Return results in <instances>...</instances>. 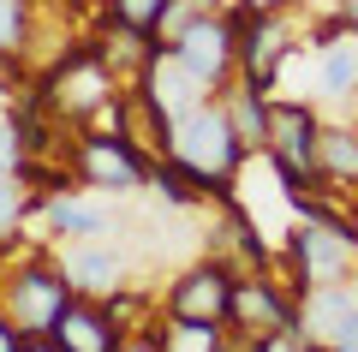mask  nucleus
Returning <instances> with one entry per match:
<instances>
[{"label": "nucleus", "instance_id": "f257e3e1", "mask_svg": "<svg viewBox=\"0 0 358 352\" xmlns=\"http://www.w3.org/2000/svg\"><path fill=\"white\" fill-rule=\"evenodd\" d=\"M275 269H287V287L305 304L317 287H334L358 281V233H352V209L346 215H299L281 233V257Z\"/></svg>", "mask_w": 358, "mask_h": 352}, {"label": "nucleus", "instance_id": "f03ea898", "mask_svg": "<svg viewBox=\"0 0 358 352\" xmlns=\"http://www.w3.org/2000/svg\"><path fill=\"white\" fill-rule=\"evenodd\" d=\"M78 299L66 263H54L48 251H36V239H18L13 251H0V304L24 328L30 340L54 335V323L66 316V304Z\"/></svg>", "mask_w": 358, "mask_h": 352}, {"label": "nucleus", "instance_id": "7ed1b4c3", "mask_svg": "<svg viewBox=\"0 0 358 352\" xmlns=\"http://www.w3.org/2000/svg\"><path fill=\"white\" fill-rule=\"evenodd\" d=\"M42 96H48V108L60 113L66 126H102V113L120 101V90H126V78L114 72V66L96 54V42L78 36V48H66L54 66H42Z\"/></svg>", "mask_w": 358, "mask_h": 352}, {"label": "nucleus", "instance_id": "20e7f679", "mask_svg": "<svg viewBox=\"0 0 358 352\" xmlns=\"http://www.w3.org/2000/svg\"><path fill=\"white\" fill-rule=\"evenodd\" d=\"M227 24L239 42V84L275 96L293 54V6H263V0H227Z\"/></svg>", "mask_w": 358, "mask_h": 352}, {"label": "nucleus", "instance_id": "39448f33", "mask_svg": "<svg viewBox=\"0 0 358 352\" xmlns=\"http://www.w3.org/2000/svg\"><path fill=\"white\" fill-rule=\"evenodd\" d=\"M167 54L197 90L209 96H227L233 78H239V42H233V24H227V6H203L192 13L185 24L167 36Z\"/></svg>", "mask_w": 358, "mask_h": 352}, {"label": "nucleus", "instance_id": "423d86ee", "mask_svg": "<svg viewBox=\"0 0 358 352\" xmlns=\"http://www.w3.org/2000/svg\"><path fill=\"white\" fill-rule=\"evenodd\" d=\"M173 155H185L192 167H209V174H239L251 143L239 138L227 113V96H203L197 108H185L173 120Z\"/></svg>", "mask_w": 358, "mask_h": 352}, {"label": "nucleus", "instance_id": "0eeeda50", "mask_svg": "<svg viewBox=\"0 0 358 352\" xmlns=\"http://www.w3.org/2000/svg\"><path fill=\"white\" fill-rule=\"evenodd\" d=\"M155 162H162V155H150L143 143L120 138V132H108V126H84L72 138V174H78V185H96V191H138V185H150Z\"/></svg>", "mask_w": 358, "mask_h": 352}, {"label": "nucleus", "instance_id": "6e6552de", "mask_svg": "<svg viewBox=\"0 0 358 352\" xmlns=\"http://www.w3.org/2000/svg\"><path fill=\"white\" fill-rule=\"evenodd\" d=\"M239 275L245 269L233 263V257L209 251V257H197V263H185L162 287V311L185 316V323H227L233 316V293H239Z\"/></svg>", "mask_w": 358, "mask_h": 352}, {"label": "nucleus", "instance_id": "1a4fd4ad", "mask_svg": "<svg viewBox=\"0 0 358 352\" xmlns=\"http://www.w3.org/2000/svg\"><path fill=\"white\" fill-rule=\"evenodd\" d=\"M227 328L245 346H251V340H268V335H305V304L293 299V287L275 281V269H245L239 293H233Z\"/></svg>", "mask_w": 358, "mask_h": 352}, {"label": "nucleus", "instance_id": "9d476101", "mask_svg": "<svg viewBox=\"0 0 358 352\" xmlns=\"http://www.w3.org/2000/svg\"><path fill=\"white\" fill-rule=\"evenodd\" d=\"M54 346L60 352H120V340H126V328L108 316L102 299H90V293H78L72 304H66V316L54 323Z\"/></svg>", "mask_w": 358, "mask_h": 352}, {"label": "nucleus", "instance_id": "9b49d317", "mask_svg": "<svg viewBox=\"0 0 358 352\" xmlns=\"http://www.w3.org/2000/svg\"><path fill=\"white\" fill-rule=\"evenodd\" d=\"M30 221L48 227V239H102L108 233V215L96 203H78V191H48L36 197V215Z\"/></svg>", "mask_w": 358, "mask_h": 352}, {"label": "nucleus", "instance_id": "f8f14e48", "mask_svg": "<svg viewBox=\"0 0 358 352\" xmlns=\"http://www.w3.org/2000/svg\"><path fill=\"white\" fill-rule=\"evenodd\" d=\"M317 174H322L329 191H358V120L352 126H322Z\"/></svg>", "mask_w": 358, "mask_h": 352}, {"label": "nucleus", "instance_id": "ddd939ff", "mask_svg": "<svg viewBox=\"0 0 358 352\" xmlns=\"http://www.w3.org/2000/svg\"><path fill=\"white\" fill-rule=\"evenodd\" d=\"M155 335L167 340V352H239V335L227 323H185V316H155Z\"/></svg>", "mask_w": 358, "mask_h": 352}, {"label": "nucleus", "instance_id": "4468645a", "mask_svg": "<svg viewBox=\"0 0 358 352\" xmlns=\"http://www.w3.org/2000/svg\"><path fill=\"white\" fill-rule=\"evenodd\" d=\"M227 113H233V126H239V138L251 143V155H263L268 150V126H275V96H263V90H251V84L233 78Z\"/></svg>", "mask_w": 358, "mask_h": 352}, {"label": "nucleus", "instance_id": "2eb2a0df", "mask_svg": "<svg viewBox=\"0 0 358 352\" xmlns=\"http://www.w3.org/2000/svg\"><path fill=\"white\" fill-rule=\"evenodd\" d=\"M36 13H42V0H0V66L13 72V66H24L30 42H36Z\"/></svg>", "mask_w": 358, "mask_h": 352}, {"label": "nucleus", "instance_id": "dca6fc26", "mask_svg": "<svg viewBox=\"0 0 358 352\" xmlns=\"http://www.w3.org/2000/svg\"><path fill=\"white\" fill-rule=\"evenodd\" d=\"M66 275H72L78 293H90V299H108V293L120 287V275H126V263H120L114 251H102V245H84V251L66 257Z\"/></svg>", "mask_w": 358, "mask_h": 352}, {"label": "nucleus", "instance_id": "f3484780", "mask_svg": "<svg viewBox=\"0 0 358 352\" xmlns=\"http://www.w3.org/2000/svg\"><path fill=\"white\" fill-rule=\"evenodd\" d=\"M36 215V185L24 174H0V251L24 239V221Z\"/></svg>", "mask_w": 358, "mask_h": 352}, {"label": "nucleus", "instance_id": "a211bd4d", "mask_svg": "<svg viewBox=\"0 0 358 352\" xmlns=\"http://www.w3.org/2000/svg\"><path fill=\"white\" fill-rule=\"evenodd\" d=\"M346 316H352V293H346V281H334V287H317V293L305 299V335L329 346L334 328H341Z\"/></svg>", "mask_w": 358, "mask_h": 352}, {"label": "nucleus", "instance_id": "6ab92c4d", "mask_svg": "<svg viewBox=\"0 0 358 352\" xmlns=\"http://www.w3.org/2000/svg\"><path fill=\"white\" fill-rule=\"evenodd\" d=\"M317 90L322 96H352L358 90V48L352 42H329V48H317Z\"/></svg>", "mask_w": 358, "mask_h": 352}, {"label": "nucleus", "instance_id": "aec40b11", "mask_svg": "<svg viewBox=\"0 0 358 352\" xmlns=\"http://www.w3.org/2000/svg\"><path fill=\"white\" fill-rule=\"evenodd\" d=\"M173 6H179V0H108V13H114V18H126V24L150 30V36H162V30H167Z\"/></svg>", "mask_w": 358, "mask_h": 352}, {"label": "nucleus", "instance_id": "412c9836", "mask_svg": "<svg viewBox=\"0 0 358 352\" xmlns=\"http://www.w3.org/2000/svg\"><path fill=\"white\" fill-rule=\"evenodd\" d=\"M102 304H108V316H114L126 335H138V328L150 323V311H155V299H150V293H138V287H114Z\"/></svg>", "mask_w": 358, "mask_h": 352}, {"label": "nucleus", "instance_id": "4be33fe9", "mask_svg": "<svg viewBox=\"0 0 358 352\" xmlns=\"http://www.w3.org/2000/svg\"><path fill=\"white\" fill-rule=\"evenodd\" d=\"M245 352H329V346L310 335H268V340H251Z\"/></svg>", "mask_w": 358, "mask_h": 352}, {"label": "nucleus", "instance_id": "5701e85b", "mask_svg": "<svg viewBox=\"0 0 358 352\" xmlns=\"http://www.w3.org/2000/svg\"><path fill=\"white\" fill-rule=\"evenodd\" d=\"M24 162V143H18V126L13 120H0V174H18Z\"/></svg>", "mask_w": 358, "mask_h": 352}, {"label": "nucleus", "instance_id": "b1692460", "mask_svg": "<svg viewBox=\"0 0 358 352\" xmlns=\"http://www.w3.org/2000/svg\"><path fill=\"white\" fill-rule=\"evenodd\" d=\"M120 352H167V340L155 335V323H150V328H138V335L120 340Z\"/></svg>", "mask_w": 358, "mask_h": 352}, {"label": "nucleus", "instance_id": "393cba45", "mask_svg": "<svg viewBox=\"0 0 358 352\" xmlns=\"http://www.w3.org/2000/svg\"><path fill=\"white\" fill-rule=\"evenodd\" d=\"M329 352H358V304H352V316H346V323L334 328V340H329Z\"/></svg>", "mask_w": 358, "mask_h": 352}, {"label": "nucleus", "instance_id": "a878e982", "mask_svg": "<svg viewBox=\"0 0 358 352\" xmlns=\"http://www.w3.org/2000/svg\"><path fill=\"white\" fill-rule=\"evenodd\" d=\"M24 340H30V335H24V328L13 323V316H6V304H0V352H18Z\"/></svg>", "mask_w": 358, "mask_h": 352}, {"label": "nucleus", "instance_id": "bb28decb", "mask_svg": "<svg viewBox=\"0 0 358 352\" xmlns=\"http://www.w3.org/2000/svg\"><path fill=\"white\" fill-rule=\"evenodd\" d=\"M72 13H84V18H96V13H108V0H72Z\"/></svg>", "mask_w": 358, "mask_h": 352}, {"label": "nucleus", "instance_id": "cd10ccee", "mask_svg": "<svg viewBox=\"0 0 358 352\" xmlns=\"http://www.w3.org/2000/svg\"><path fill=\"white\" fill-rule=\"evenodd\" d=\"M18 352H60V346H54L48 335H36V340H24V346H18Z\"/></svg>", "mask_w": 358, "mask_h": 352}, {"label": "nucleus", "instance_id": "c85d7f7f", "mask_svg": "<svg viewBox=\"0 0 358 352\" xmlns=\"http://www.w3.org/2000/svg\"><path fill=\"white\" fill-rule=\"evenodd\" d=\"M341 13L352 18V30H358V0H341Z\"/></svg>", "mask_w": 358, "mask_h": 352}, {"label": "nucleus", "instance_id": "c756f323", "mask_svg": "<svg viewBox=\"0 0 358 352\" xmlns=\"http://www.w3.org/2000/svg\"><path fill=\"white\" fill-rule=\"evenodd\" d=\"M263 6H299V0H263Z\"/></svg>", "mask_w": 358, "mask_h": 352}, {"label": "nucleus", "instance_id": "7c9ffc66", "mask_svg": "<svg viewBox=\"0 0 358 352\" xmlns=\"http://www.w3.org/2000/svg\"><path fill=\"white\" fill-rule=\"evenodd\" d=\"M352 233H358V203H352Z\"/></svg>", "mask_w": 358, "mask_h": 352}, {"label": "nucleus", "instance_id": "2f4dec72", "mask_svg": "<svg viewBox=\"0 0 358 352\" xmlns=\"http://www.w3.org/2000/svg\"><path fill=\"white\" fill-rule=\"evenodd\" d=\"M352 120H358V90H352Z\"/></svg>", "mask_w": 358, "mask_h": 352}]
</instances>
